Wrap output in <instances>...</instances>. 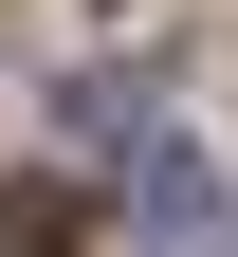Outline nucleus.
<instances>
[{
  "instance_id": "obj_1",
  "label": "nucleus",
  "mask_w": 238,
  "mask_h": 257,
  "mask_svg": "<svg viewBox=\"0 0 238 257\" xmlns=\"http://www.w3.org/2000/svg\"><path fill=\"white\" fill-rule=\"evenodd\" d=\"M147 257H238V202L201 147H147Z\"/></svg>"
},
{
  "instance_id": "obj_2",
  "label": "nucleus",
  "mask_w": 238,
  "mask_h": 257,
  "mask_svg": "<svg viewBox=\"0 0 238 257\" xmlns=\"http://www.w3.org/2000/svg\"><path fill=\"white\" fill-rule=\"evenodd\" d=\"M74 239H92L74 184H0V257H74Z\"/></svg>"
}]
</instances>
